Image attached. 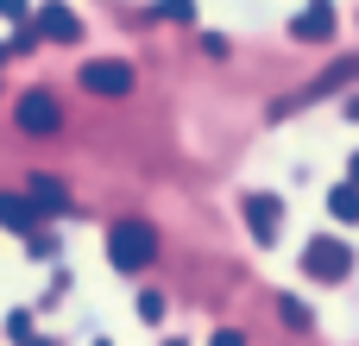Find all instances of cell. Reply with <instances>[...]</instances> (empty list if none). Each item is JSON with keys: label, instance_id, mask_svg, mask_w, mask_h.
I'll use <instances>...</instances> for the list:
<instances>
[{"label": "cell", "instance_id": "cell-9", "mask_svg": "<svg viewBox=\"0 0 359 346\" xmlns=\"http://www.w3.org/2000/svg\"><path fill=\"white\" fill-rule=\"evenodd\" d=\"M32 227H44V214H38V202L32 195H13V189H0V233H32Z\"/></svg>", "mask_w": 359, "mask_h": 346}, {"label": "cell", "instance_id": "cell-6", "mask_svg": "<svg viewBox=\"0 0 359 346\" xmlns=\"http://www.w3.org/2000/svg\"><path fill=\"white\" fill-rule=\"evenodd\" d=\"M82 88L120 101V95H133V63H120V57H95V63H82Z\"/></svg>", "mask_w": 359, "mask_h": 346}, {"label": "cell", "instance_id": "cell-23", "mask_svg": "<svg viewBox=\"0 0 359 346\" xmlns=\"http://www.w3.org/2000/svg\"><path fill=\"white\" fill-rule=\"evenodd\" d=\"M25 346H57V340H38V334H32V340H25Z\"/></svg>", "mask_w": 359, "mask_h": 346}, {"label": "cell", "instance_id": "cell-15", "mask_svg": "<svg viewBox=\"0 0 359 346\" xmlns=\"http://www.w3.org/2000/svg\"><path fill=\"white\" fill-rule=\"evenodd\" d=\"M151 13H158V19H170V25H189V19H196V0H158Z\"/></svg>", "mask_w": 359, "mask_h": 346}, {"label": "cell", "instance_id": "cell-13", "mask_svg": "<svg viewBox=\"0 0 359 346\" xmlns=\"http://www.w3.org/2000/svg\"><path fill=\"white\" fill-rule=\"evenodd\" d=\"M133 315H139V321H145V328H158V321H164V315H170V303H164V296H158V290H139V303H133Z\"/></svg>", "mask_w": 359, "mask_h": 346}, {"label": "cell", "instance_id": "cell-2", "mask_svg": "<svg viewBox=\"0 0 359 346\" xmlns=\"http://www.w3.org/2000/svg\"><path fill=\"white\" fill-rule=\"evenodd\" d=\"M359 265V252L341 240V233H316V240H303V277L309 284H347Z\"/></svg>", "mask_w": 359, "mask_h": 346}, {"label": "cell", "instance_id": "cell-7", "mask_svg": "<svg viewBox=\"0 0 359 346\" xmlns=\"http://www.w3.org/2000/svg\"><path fill=\"white\" fill-rule=\"evenodd\" d=\"M334 32H341L334 0H309V6L290 19V38H297V44H334Z\"/></svg>", "mask_w": 359, "mask_h": 346}, {"label": "cell", "instance_id": "cell-4", "mask_svg": "<svg viewBox=\"0 0 359 346\" xmlns=\"http://www.w3.org/2000/svg\"><path fill=\"white\" fill-rule=\"evenodd\" d=\"M347 82H359V57H341V63H328L303 95H284L278 107H271V120H284V113H297V107H309V101H322V95H341Z\"/></svg>", "mask_w": 359, "mask_h": 346}, {"label": "cell", "instance_id": "cell-10", "mask_svg": "<svg viewBox=\"0 0 359 346\" xmlns=\"http://www.w3.org/2000/svg\"><path fill=\"white\" fill-rule=\"evenodd\" d=\"M32 202H38V214L44 221H57V214H69V189L57 183V177H32V189H25Z\"/></svg>", "mask_w": 359, "mask_h": 346}, {"label": "cell", "instance_id": "cell-8", "mask_svg": "<svg viewBox=\"0 0 359 346\" xmlns=\"http://www.w3.org/2000/svg\"><path fill=\"white\" fill-rule=\"evenodd\" d=\"M32 25H38V38H44V44H82V19L69 13V0H44Z\"/></svg>", "mask_w": 359, "mask_h": 346}, {"label": "cell", "instance_id": "cell-20", "mask_svg": "<svg viewBox=\"0 0 359 346\" xmlns=\"http://www.w3.org/2000/svg\"><path fill=\"white\" fill-rule=\"evenodd\" d=\"M341 113H347V120H359V95H353V88L341 95Z\"/></svg>", "mask_w": 359, "mask_h": 346}, {"label": "cell", "instance_id": "cell-25", "mask_svg": "<svg viewBox=\"0 0 359 346\" xmlns=\"http://www.w3.org/2000/svg\"><path fill=\"white\" fill-rule=\"evenodd\" d=\"M95 346H114V340H95Z\"/></svg>", "mask_w": 359, "mask_h": 346}, {"label": "cell", "instance_id": "cell-14", "mask_svg": "<svg viewBox=\"0 0 359 346\" xmlns=\"http://www.w3.org/2000/svg\"><path fill=\"white\" fill-rule=\"evenodd\" d=\"M25 252H32V265H50V258H57V233L32 227V233H25Z\"/></svg>", "mask_w": 359, "mask_h": 346}, {"label": "cell", "instance_id": "cell-5", "mask_svg": "<svg viewBox=\"0 0 359 346\" xmlns=\"http://www.w3.org/2000/svg\"><path fill=\"white\" fill-rule=\"evenodd\" d=\"M240 214H246V233H252L259 246H278V233H284V202H278L271 189H252V195L240 202Z\"/></svg>", "mask_w": 359, "mask_h": 346}, {"label": "cell", "instance_id": "cell-22", "mask_svg": "<svg viewBox=\"0 0 359 346\" xmlns=\"http://www.w3.org/2000/svg\"><path fill=\"white\" fill-rule=\"evenodd\" d=\"M6 57H13V44H6V38H0V69H6Z\"/></svg>", "mask_w": 359, "mask_h": 346}, {"label": "cell", "instance_id": "cell-3", "mask_svg": "<svg viewBox=\"0 0 359 346\" xmlns=\"http://www.w3.org/2000/svg\"><path fill=\"white\" fill-rule=\"evenodd\" d=\"M13 126H19L25 139H50V132L63 126V107H57V95H50V88H25V95L13 101Z\"/></svg>", "mask_w": 359, "mask_h": 346}, {"label": "cell", "instance_id": "cell-17", "mask_svg": "<svg viewBox=\"0 0 359 346\" xmlns=\"http://www.w3.org/2000/svg\"><path fill=\"white\" fill-rule=\"evenodd\" d=\"M0 19L6 25H32V0H0Z\"/></svg>", "mask_w": 359, "mask_h": 346}, {"label": "cell", "instance_id": "cell-24", "mask_svg": "<svg viewBox=\"0 0 359 346\" xmlns=\"http://www.w3.org/2000/svg\"><path fill=\"white\" fill-rule=\"evenodd\" d=\"M164 346H189V340H164Z\"/></svg>", "mask_w": 359, "mask_h": 346}, {"label": "cell", "instance_id": "cell-18", "mask_svg": "<svg viewBox=\"0 0 359 346\" xmlns=\"http://www.w3.org/2000/svg\"><path fill=\"white\" fill-rule=\"evenodd\" d=\"M196 44H202V57H215V63H221V57H227V38H221V32H202V38H196Z\"/></svg>", "mask_w": 359, "mask_h": 346}, {"label": "cell", "instance_id": "cell-19", "mask_svg": "<svg viewBox=\"0 0 359 346\" xmlns=\"http://www.w3.org/2000/svg\"><path fill=\"white\" fill-rule=\"evenodd\" d=\"M208 346H246V334H240V328H215V340Z\"/></svg>", "mask_w": 359, "mask_h": 346}, {"label": "cell", "instance_id": "cell-11", "mask_svg": "<svg viewBox=\"0 0 359 346\" xmlns=\"http://www.w3.org/2000/svg\"><path fill=\"white\" fill-rule=\"evenodd\" d=\"M328 221H334V227H359V183L341 177V183L328 189Z\"/></svg>", "mask_w": 359, "mask_h": 346}, {"label": "cell", "instance_id": "cell-16", "mask_svg": "<svg viewBox=\"0 0 359 346\" xmlns=\"http://www.w3.org/2000/svg\"><path fill=\"white\" fill-rule=\"evenodd\" d=\"M0 334H6V340H13V346H25V340H32V309H13Z\"/></svg>", "mask_w": 359, "mask_h": 346}, {"label": "cell", "instance_id": "cell-21", "mask_svg": "<svg viewBox=\"0 0 359 346\" xmlns=\"http://www.w3.org/2000/svg\"><path fill=\"white\" fill-rule=\"evenodd\" d=\"M347 183H359V151H353V158H347Z\"/></svg>", "mask_w": 359, "mask_h": 346}, {"label": "cell", "instance_id": "cell-1", "mask_svg": "<svg viewBox=\"0 0 359 346\" xmlns=\"http://www.w3.org/2000/svg\"><path fill=\"white\" fill-rule=\"evenodd\" d=\"M151 258H158V227H151V221L126 214V221H114V227H107V265H114V271H126V277H133V271H145Z\"/></svg>", "mask_w": 359, "mask_h": 346}, {"label": "cell", "instance_id": "cell-12", "mask_svg": "<svg viewBox=\"0 0 359 346\" xmlns=\"http://www.w3.org/2000/svg\"><path fill=\"white\" fill-rule=\"evenodd\" d=\"M278 321H284V328H303V334H309V328H316V309H309L303 296H278Z\"/></svg>", "mask_w": 359, "mask_h": 346}]
</instances>
